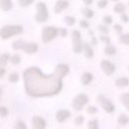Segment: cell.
Wrapping results in <instances>:
<instances>
[{"label": "cell", "mask_w": 129, "mask_h": 129, "mask_svg": "<svg viewBox=\"0 0 129 129\" xmlns=\"http://www.w3.org/2000/svg\"><path fill=\"white\" fill-rule=\"evenodd\" d=\"M69 72L70 68L64 63H58L54 68V72L50 75H44L35 67L28 68L23 73L25 92L28 96L33 98L54 96L61 91V80Z\"/></svg>", "instance_id": "cell-1"}, {"label": "cell", "mask_w": 129, "mask_h": 129, "mask_svg": "<svg viewBox=\"0 0 129 129\" xmlns=\"http://www.w3.org/2000/svg\"><path fill=\"white\" fill-rule=\"evenodd\" d=\"M22 31H23V28L20 25H6L0 29V36L3 39H7L11 36L21 33Z\"/></svg>", "instance_id": "cell-2"}, {"label": "cell", "mask_w": 129, "mask_h": 129, "mask_svg": "<svg viewBox=\"0 0 129 129\" xmlns=\"http://www.w3.org/2000/svg\"><path fill=\"white\" fill-rule=\"evenodd\" d=\"M13 48L14 49H22L27 53H34L37 51V44L34 42H24L23 40H16L13 42Z\"/></svg>", "instance_id": "cell-3"}, {"label": "cell", "mask_w": 129, "mask_h": 129, "mask_svg": "<svg viewBox=\"0 0 129 129\" xmlns=\"http://www.w3.org/2000/svg\"><path fill=\"white\" fill-rule=\"evenodd\" d=\"M88 102H89V97L86 94H79L73 99L72 107L75 111L79 112L88 104Z\"/></svg>", "instance_id": "cell-4"}, {"label": "cell", "mask_w": 129, "mask_h": 129, "mask_svg": "<svg viewBox=\"0 0 129 129\" xmlns=\"http://www.w3.org/2000/svg\"><path fill=\"white\" fill-rule=\"evenodd\" d=\"M37 13L35 15V20L37 22H44L48 18V11L46 8V5L43 2H38L36 4Z\"/></svg>", "instance_id": "cell-5"}, {"label": "cell", "mask_w": 129, "mask_h": 129, "mask_svg": "<svg viewBox=\"0 0 129 129\" xmlns=\"http://www.w3.org/2000/svg\"><path fill=\"white\" fill-rule=\"evenodd\" d=\"M57 34H58V29L56 27H54V26H45L42 29V35H41L42 41L46 43V42L52 40Z\"/></svg>", "instance_id": "cell-6"}, {"label": "cell", "mask_w": 129, "mask_h": 129, "mask_svg": "<svg viewBox=\"0 0 129 129\" xmlns=\"http://www.w3.org/2000/svg\"><path fill=\"white\" fill-rule=\"evenodd\" d=\"M97 101H98V103L100 104V106L102 107V109L106 113H113L115 111V105L111 102V100L107 99L103 95H99Z\"/></svg>", "instance_id": "cell-7"}, {"label": "cell", "mask_w": 129, "mask_h": 129, "mask_svg": "<svg viewBox=\"0 0 129 129\" xmlns=\"http://www.w3.org/2000/svg\"><path fill=\"white\" fill-rule=\"evenodd\" d=\"M72 39H73V50L75 53H80L83 50V44L81 41V33L79 30L75 29L72 33Z\"/></svg>", "instance_id": "cell-8"}, {"label": "cell", "mask_w": 129, "mask_h": 129, "mask_svg": "<svg viewBox=\"0 0 129 129\" xmlns=\"http://www.w3.org/2000/svg\"><path fill=\"white\" fill-rule=\"evenodd\" d=\"M101 69L105 73V75L111 76L115 72V69L116 68H115V64L113 62H111L110 60H108V59H102L101 60Z\"/></svg>", "instance_id": "cell-9"}, {"label": "cell", "mask_w": 129, "mask_h": 129, "mask_svg": "<svg viewBox=\"0 0 129 129\" xmlns=\"http://www.w3.org/2000/svg\"><path fill=\"white\" fill-rule=\"evenodd\" d=\"M31 124H32V129H45V127H46L45 120L40 116L32 117Z\"/></svg>", "instance_id": "cell-10"}, {"label": "cell", "mask_w": 129, "mask_h": 129, "mask_svg": "<svg viewBox=\"0 0 129 129\" xmlns=\"http://www.w3.org/2000/svg\"><path fill=\"white\" fill-rule=\"evenodd\" d=\"M72 113L70 110L68 109H61V110H58L55 114V119L58 123H62L64 121H67L70 117H71Z\"/></svg>", "instance_id": "cell-11"}, {"label": "cell", "mask_w": 129, "mask_h": 129, "mask_svg": "<svg viewBox=\"0 0 129 129\" xmlns=\"http://www.w3.org/2000/svg\"><path fill=\"white\" fill-rule=\"evenodd\" d=\"M69 5H70V3L67 0H58V1H56L55 5H54V12L60 13L61 11L67 9L69 7Z\"/></svg>", "instance_id": "cell-12"}, {"label": "cell", "mask_w": 129, "mask_h": 129, "mask_svg": "<svg viewBox=\"0 0 129 129\" xmlns=\"http://www.w3.org/2000/svg\"><path fill=\"white\" fill-rule=\"evenodd\" d=\"M115 85H116L118 88H125V87L129 86V79L126 78V77L118 78V79L115 81Z\"/></svg>", "instance_id": "cell-13"}, {"label": "cell", "mask_w": 129, "mask_h": 129, "mask_svg": "<svg viewBox=\"0 0 129 129\" xmlns=\"http://www.w3.org/2000/svg\"><path fill=\"white\" fill-rule=\"evenodd\" d=\"M93 81V75L91 73H84L82 78H81V82L83 85L87 86L89 84H91V82Z\"/></svg>", "instance_id": "cell-14"}, {"label": "cell", "mask_w": 129, "mask_h": 129, "mask_svg": "<svg viewBox=\"0 0 129 129\" xmlns=\"http://www.w3.org/2000/svg\"><path fill=\"white\" fill-rule=\"evenodd\" d=\"M83 48H84V51H85V55H86V57L87 58H92L93 57V55H94V50H93V48L91 47V45L89 44V43H84V46H83Z\"/></svg>", "instance_id": "cell-15"}, {"label": "cell", "mask_w": 129, "mask_h": 129, "mask_svg": "<svg viewBox=\"0 0 129 129\" xmlns=\"http://www.w3.org/2000/svg\"><path fill=\"white\" fill-rule=\"evenodd\" d=\"M117 123L121 126H125L129 123V117L126 114H120L117 118Z\"/></svg>", "instance_id": "cell-16"}, {"label": "cell", "mask_w": 129, "mask_h": 129, "mask_svg": "<svg viewBox=\"0 0 129 129\" xmlns=\"http://www.w3.org/2000/svg\"><path fill=\"white\" fill-rule=\"evenodd\" d=\"M0 7L2 10L8 11L12 8V2L11 0H0Z\"/></svg>", "instance_id": "cell-17"}, {"label": "cell", "mask_w": 129, "mask_h": 129, "mask_svg": "<svg viewBox=\"0 0 129 129\" xmlns=\"http://www.w3.org/2000/svg\"><path fill=\"white\" fill-rule=\"evenodd\" d=\"M121 103L124 105V107L129 111V93H124L120 96Z\"/></svg>", "instance_id": "cell-18"}, {"label": "cell", "mask_w": 129, "mask_h": 129, "mask_svg": "<svg viewBox=\"0 0 129 129\" xmlns=\"http://www.w3.org/2000/svg\"><path fill=\"white\" fill-rule=\"evenodd\" d=\"M87 128L88 129H99V122L97 119H92L88 122V125H87Z\"/></svg>", "instance_id": "cell-19"}, {"label": "cell", "mask_w": 129, "mask_h": 129, "mask_svg": "<svg viewBox=\"0 0 129 129\" xmlns=\"http://www.w3.org/2000/svg\"><path fill=\"white\" fill-rule=\"evenodd\" d=\"M114 11H115L116 13H121V14H122V13L125 11V5H124L123 3H121V2L116 3L115 6H114Z\"/></svg>", "instance_id": "cell-20"}, {"label": "cell", "mask_w": 129, "mask_h": 129, "mask_svg": "<svg viewBox=\"0 0 129 129\" xmlns=\"http://www.w3.org/2000/svg\"><path fill=\"white\" fill-rule=\"evenodd\" d=\"M104 52L108 55H113L115 52H116V48L113 46V45H107L104 49Z\"/></svg>", "instance_id": "cell-21"}, {"label": "cell", "mask_w": 129, "mask_h": 129, "mask_svg": "<svg viewBox=\"0 0 129 129\" xmlns=\"http://www.w3.org/2000/svg\"><path fill=\"white\" fill-rule=\"evenodd\" d=\"M13 129H27V126H26V124H25L24 121H22V120H18V121L15 123Z\"/></svg>", "instance_id": "cell-22"}, {"label": "cell", "mask_w": 129, "mask_h": 129, "mask_svg": "<svg viewBox=\"0 0 129 129\" xmlns=\"http://www.w3.org/2000/svg\"><path fill=\"white\" fill-rule=\"evenodd\" d=\"M119 40H120V42H121V43L129 45V33L121 34V35H120V37H119Z\"/></svg>", "instance_id": "cell-23"}, {"label": "cell", "mask_w": 129, "mask_h": 129, "mask_svg": "<svg viewBox=\"0 0 129 129\" xmlns=\"http://www.w3.org/2000/svg\"><path fill=\"white\" fill-rule=\"evenodd\" d=\"M83 14L86 18H92L94 16V11L90 8H84L83 9Z\"/></svg>", "instance_id": "cell-24"}, {"label": "cell", "mask_w": 129, "mask_h": 129, "mask_svg": "<svg viewBox=\"0 0 129 129\" xmlns=\"http://www.w3.org/2000/svg\"><path fill=\"white\" fill-rule=\"evenodd\" d=\"M74 122H75V124H76L77 126H81V125H83V123L85 122V117H84L83 115H78V116L75 118Z\"/></svg>", "instance_id": "cell-25"}, {"label": "cell", "mask_w": 129, "mask_h": 129, "mask_svg": "<svg viewBox=\"0 0 129 129\" xmlns=\"http://www.w3.org/2000/svg\"><path fill=\"white\" fill-rule=\"evenodd\" d=\"M63 21L66 22V24L68 25H74L75 22H76V18L73 17V16H66L63 18Z\"/></svg>", "instance_id": "cell-26"}, {"label": "cell", "mask_w": 129, "mask_h": 129, "mask_svg": "<svg viewBox=\"0 0 129 129\" xmlns=\"http://www.w3.org/2000/svg\"><path fill=\"white\" fill-rule=\"evenodd\" d=\"M8 79H9V81L11 83H16L19 80V75L17 73H12V74L9 75V78Z\"/></svg>", "instance_id": "cell-27"}, {"label": "cell", "mask_w": 129, "mask_h": 129, "mask_svg": "<svg viewBox=\"0 0 129 129\" xmlns=\"http://www.w3.org/2000/svg\"><path fill=\"white\" fill-rule=\"evenodd\" d=\"M87 113L88 114H91V115H94V114H96L97 112H98V108L97 107H95V106H88L87 107Z\"/></svg>", "instance_id": "cell-28"}, {"label": "cell", "mask_w": 129, "mask_h": 129, "mask_svg": "<svg viewBox=\"0 0 129 129\" xmlns=\"http://www.w3.org/2000/svg\"><path fill=\"white\" fill-rule=\"evenodd\" d=\"M8 59H9V55L7 53L2 54L0 56V66H5L7 63V61H8Z\"/></svg>", "instance_id": "cell-29"}, {"label": "cell", "mask_w": 129, "mask_h": 129, "mask_svg": "<svg viewBox=\"0 0 129 129\" xmlns=\"http://www.w3.org/2000/svg\"><path fill=\"white\" fill-rule=\"evenodd\" d=\"M8 116V109L4 106H0V117L5 118Z\"/></svg>", "instance_id": "cell-30"}, {"label": "cell", "mask_w": 129, "mask_h": 129, "mask_svg": "<svg viewBox=\"0 0 129 129\" xmlns=\"http://www.w3.org/2000/svg\"><path fill=\"white\" fill-rule=\"evenodd\" d=\"M33 2V0H18V3L20 6L22 7H26V6H29L31 3Z\"/></svg>", "instance_id": "cell-31"}, {"label": "cell", "mask_w": 129, "mask_h": 129, "mask_svg": "<svg viewBox=\"0 0 129 129\" xmlns=\"http://www.w3.org/2000/svg\"><path fill=\"white\" fill-rule=\"evenodd\" d=\"M10 59H11V62L14 63V64H18V63L20 62V56H19L18 54L12 55V56L10 57Z\"/></svg>", "instance_id": "cell-32"}, {"label": "cell", "mask_w": 129, "mask_h": 129, "mask_svg": "<svg viewBox=\"0 0 129 129\" xmlns=\"http://www.w3.org/2000/svg\"><path fill=\"white\" fill-rule=\"evenodd\" d=\"M107 4H108V0H99L97 5L99 8H105L107 6Z\"/></svg>", "instance_id": "cell-33"}, {"label": "cell", "mask_w": 129, "mask_h": 129, "mask_svg": "<svg viewBox=\"0 0 129 129\" xmlns=\"http://www.w3.org/2000/svg\"><path fill=\"white\" fill-rule=\"evenodd\" d=\"M100 39H101L103 42H105V43H107L108 45H110V42H111L110 37H108V36H106V35H101V36H100Z\"/></svg>", "instance_id": "cell-34"}, {"label": "cell", "mask_w": 129, "mask_h": 129, "mask_svg": "<svg viewBox=\"0 0 129 129\" xmlns=\"http://www.w3.org/2000/svg\"><path fill=\"white\" fill-rule=\"evenodd\" d=\"M99 30H100L102 33H105V34L109 32L108 27H107V26H105V25H103V24H100V25H99Z\"/></svg>", "instance_id": "cell-35"}, {"label": "cell", "mask_w": 129, "mask_h": 129, "mask_svg": "<svg viewBox=\"0 0 129 129\" xmlns=\"http://www.w3.org/2000/svg\"><path fill=\"white\" fill-rule=\"evenodd\" d=\"M103 21L105 22V24H110L112 23V17L110 15H105L103 17Z\"/></svg>", "instance_id": "cell-36"}, {"label": "cell", "mask_w": 129, "mask_h": 129, "mask_svg": "<svg viewBox=\"0 0 129 129\" xmlns=\"http://www.w3.org/2000/svg\"><path fill=\"white\" fill-rule=\"evenodd\" d=\"M80 26L83 28H88L89 27V22L87 20H81L80 21Z\"/></svg>", "instance_id": "cell-37"}, {"label": "cell", "mask_w": 129, "mask_h": 129, "mask_svg": "<svg viewBox=\"0 0 129 129\" xmlns=\"http://www.w3.org/2000/svg\"><path fill=\"white\" fill-rule=\"evenodd\" d=\"M58 33H59L60 36L63 37V36H66V35L68 34V30H67L66 28H59V29H58Z\"/></svg>", "instance_id": "cell-38"}, {"label": "cell", "mask_w": 129, "mask_h": 129, "mask_svg": "<svg viewBox=\"0 0 129 129\" xmlns=\"http://www.w3.org/2000/svg\"><path fill=\"white\" fill-rule=\"evenodd\" d=\"M114 28H115V30H116L117 32H122V30H123V27H122L120 24H115V25H114Z\"/></svg>", "instance_id": "cell-39"}, {"label": "cell", "mask_w": 129, "mask_h": 129, "mask_svg": "<svg viewBox=\"0 0 129 129\" xmlns=\"http://www.w3.org/2000/svg\"><path fill=\"white\" fill-rule=\"evenodd\" d=\"M121 19H122L124 22H128V21H129V17H128L126 14H124V13L121 14Z\"/></svg>", "instance_id": "cell-40"}, {"label": "cell", "mask_w": 129, "mask_h": 129, "mask_svg": "<svg viewBox=\"0 0 129 129\" xmlns=\"http://www.w3.org/2000/svg\"><path fill=\"white\" fill-rule=\"evenodd\" d=\"M5 74V70L3 68H0V79L3 77V75Z\"/></svg>", "instance_id": "cell-41"}, {"label": "cell", "mask_w": 129, "mask_h": 129, "mask_svg": "<svg viewBox=\"0 0 129 129\" xmlns=\"http://www.w3.org/2000/svg\"><path fill=\"white\" fill-rule=\"evenodd\" d=\"M84 1V3L86 4V5H90V4H92V2H93V0H83Z\"/></svg>", "instance_id": "cell-42"}, {"label": "cell", "mask_w": 129, "mask_h": 129, "mask_svg": "<svg viewBox=\"0 0 129 129\" xmlns=\"http://www.w3.org/2000/svg\"><path fill=\"white\" fill-rule=\"evenodd\" d=\"M93 43H94V44H96V43H97V41H96V38H95V37H93Z\"/></svg>", "instance_id": "cell-43"}, {"label": "cell", "mask_w": 129, "mask_h": 129, "mask_svg": "<svg viewBox=\"0 0 129 129\" xmlns=\"http://www.w3.org/2000/svg\"><path fill=\"white\" fill-rule=\"evenodd\" d=\"M1 93H2V89L0 88V97H1Z\"/></svg>", "instance_id": "cell-44"}, {"label": "cell", "mask_w": 129, "mask_h": 129, "mask_svg": "<svg viewBox=\"0 0 129 129\" xmlns=\"http://www.w3.org/2000/svg\"><path fill=\"white\" fill-rule=\"evenodd\" d=\"M112 1H118V0H112Z\"/></svg>", "instance_id": "cell-45"}, {"label": "cell", "mask_w": 129, "mask_h": 129, "mask_svg": "<svg viewBox=\"0 0 129 129\" xmlns=\"http://www.w3.org/2000/svg\"><path fill=\"white\" fill-rule=\"evenodd\" d=\"M115 129H119V128H115Z\"/></svg>", "instance_id": "cell-46"}, {"label": "cell", "mask_w": 129, "mask_h": 129, "mask_svg": "<svg viewBox=\"0 0 129 129\" xmlns=\"http://www.w3.org/2000/svg\"><path fill=\"white\" fill-rule=\"evenodd\" d=\"M128 70H129V67H128Z\"/></svg>", "instance_id": "cell-47"}]
</instances>
